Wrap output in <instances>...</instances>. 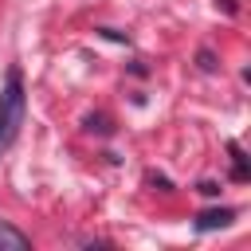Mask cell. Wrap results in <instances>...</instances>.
Here are the masks:
<instances>
[{
    "label": "cell",
    "instance_id": "obj_3",
    "mask_svg": "<svg viewBox=\"0 0 251 251\" xmlns=\"http://www.w3.org/2000/svg\"><path fill=\"white\" fill-rule=\"evenodd\" d=\"M27 247H31V239L20 227H12V224L0 220V251H27Z\"/></svg>",
    "mask_w": 251,
    "mask_h": 251
},
{
    "label": "cell",
    "instance_id": "obj_1",
    "mask_svg": "<svg viewBox=\"0 0 251 251\" xmlns=\"http://www.w3.org/2000/svg\"><path fill=\"white\" fill-rule=\"evenodd\" d=\"M24 106H27V98H24V78H20V71L12 67L8 78H4V90H0V149H8V145L16 141V133H20V126H24Z\"/></svg>",
    "mask_w": 251,
    "mask_h": 251
},
{
    "label": "cell",
    "instance_id": "obj_2",
    "mask_svg": "<svg viewBox=\"0 0 251 251\" xmlns=\"http://www.w3.org/2000/svg\"><path fill=\"white\" fill-rule=\"evenodd\" d=\"M231 208H212V212H200L196 216V231H216V227H227L231 224Z\"/></svg>",
    "mask_w": 251,
    "mask_h": 251
}]
</instances>
